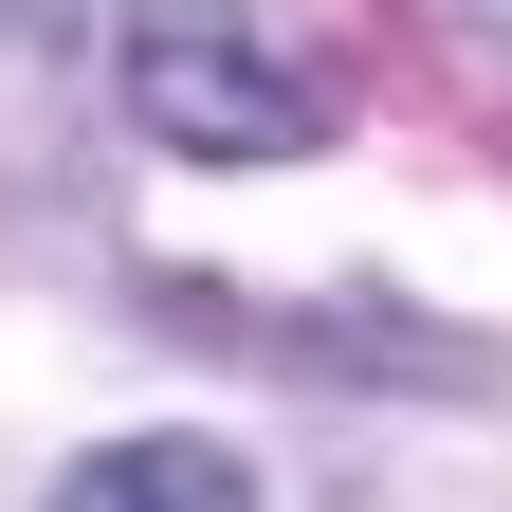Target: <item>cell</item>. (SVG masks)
Instances as JSON below:
<instances>
[{
    "mask_svg": "<svg viewBox=\"0 0 512 512\" xmlns=\"http://www.w3.org/2000/svg\"><path fill=\"white\" fill-rule=\"evenodd\" d=\"M110 92H128V128L165 165H311L348 128V74L275 0H128L110 19Z\"/></svg>",
    "mask_w": 512,
    "mask_h": 512,
    "instance_id": "cell-1",
    "label": "cell"
},
{
    "mask_svg": "<svg viewBox=\"0 0 512 512\" xmlns=\"http://www.w3.org/2000/svg\"><path fill=\"white\" fill-rule=\"evenodd\" d=\"M147 311H165V330L293 348L311 384H439V403H494V348H476V330H421L403 293H293V311H275V293H183V275H165Z\"/></svg>",
    "mask_w": 512,
    "mask_h": 512,
    "instance_id": "cell-2",
    "label": "cell"
},
{
    "mask_svg": "<svg viewBox=\"0 0 512 512\" xmlns=\"http://www.w3.org/2000/svg\"><path fill=\"white\" fill-rule=\"evenodd\" d=\"M37 512H256V458L202 439V421H128V439H92Z\"/></svg>",
    "mask_w": 512,
    "mask_h": 512,
    "instance_id": "cell-3",
    "label": "cell"
}]
</instances>
